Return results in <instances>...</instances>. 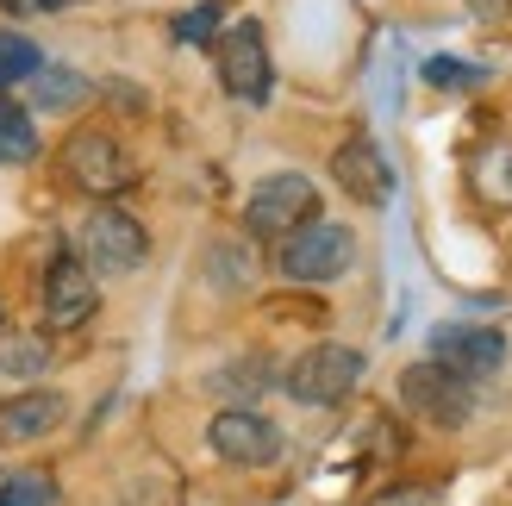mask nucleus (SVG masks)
<instances>
[{"label":"nucleus","mask_w":512,"mask_h":506,"mask_svg":"<svg viewBox=\"0 0 512 506\" xmlns=\"http://www.w3.org/2000/svg\"><path fill=\"white\" fill-rule=\"evenodd\" d=\"M313 219H319V182L300 175V169L263 175L244 200V232L263 238V244H281L288 232H300V225H313Z\"/></svg>","instance_id":"obj_1"},{"label":"nucleus","mask_w":512,"mask_h":506,"mask_svg":"<svg viewBox=\"0 0 512 506\" xmlns=\"http://www.w3.org/2000/svg\"><path fill=\"white\" fill-rule=\"evenodd\" d=\"M75 257H82L94 275H138L150 263V232L138 213L113 207V200H100V207L82 219V238H75Z\"/></svg>","instance_id":"obj_2"},{"label":"nucleus","mask_w":512,"mask_h":506,"mask_svg":"<svg viewBox=\"0 0 512 506\" xmlns=\"http://www.w3.org/2000/svg\"><path fill=\"white\" fill-rule=\"evenodd\" d=\"M350 263H356V232L350 225H331V219H313V225H300V232H288L275 244L281 282H300V288L338 282Z\"/></svg>","instance_id":"obj_3"},{"label":"nucleus","mask_w":512,"mask_h":506,"mask_svg":"<svg viewBox=\"0 0 512 506\" xmlns=\"http://www.w3.org/2000/svg\"><path fill=\"white\" fill-rule=\"evenodd\" d=\"M400 407L413 413L419 425H438V432H463L475 419V382H463L444 363H406L400 369Z\"/></svg>","instance_id":"obj_4"},{"label":"nucleus","mask_w":512,"mask_h":506,"mask_svg":"<svg viewBox=\"0 0 512 506\" xmlns=\"http://www.w3.org/2000/svg\"><path fill=\"white\" fill-rule=\"evenodd\" d=\"M213 69H219V88L244 100V107H263L269 88H275V63H269V38L256 19H238L213 38Z\"/></svg>","instance_id":"obj_5"},{"label":"nucleus","mask_w":512,"mask_h":506,"mask_svg":"<svg viewBox=\"0 0 512 506\" xmlns=\"http://www.w3.org/2000/svg\"><path fill=\"white\" fill-rule=\"evenodd\" d=\"M363 382V350L356 344H313L300 350V357L288 363V375H281V388H288V400H300V407H338V400H350V388Z\"/></svg>","instance_id":"obj_6"},{"label":"nucleus","mask_w":512,"mask_h":506,"mask_svg":"<svg viewBox=\"0 0 512 506\" xmlns=\"http://www.w3.org/2000/svg\"><path fill=\"white\" fill-rule=\"evenodd\" d=\"M63 169H69V182L94 194V200H107L119 188H132V150H125L113 132H100V125H82V132H69L63 144Z\"/></svg>","instance_id":"obj_7"},{"label":"nucleus","mask_w":512,"mask_h":506,"mask_svg":"<svg viewBox=\"0 0 512 506\" xmlns=\"http://www.w3.org/2000/svg\"><path fill=\"white\" fill-rule=\"evenodd\" d=\"M207 450L232 469H269V463H281V425L263 419L256 407H225L207 425Z\"/></svg>","instance_id":"obj_8"},{"label":"nucleus","mask_w":512,"mask_h":506,"mask_svg":"<svg viewBox=\"0 0 512 506\" xmlns=\"http://www.w3.org/2000/svg\"><path fill=\"white\" fill-rule=\"evenodd\" d=\"M331 182H338L356 207H388L394 200V163L369 132H350L338 150H331Z\"/></svg>","instance_id":"obj_9"},{"label":"nucleus","mask_w":512,"mask_h":506,"mask_svg":"<svg viewBox=\"0 0 512 506\" xmlns=\"http://www.w3.org/2000/svg\"><path fill=\"white\" fill-rule=\"evenodd\" d=\"M100 313V282L94 269L63 250V257H50L44 269V325H57V332H75V325H88Z\"/></svg>","instance_id":"obj_10"},{"label":"nucleus","mask_w":512,"mask_h":506,"mask_svg":"<svg viewBox=\"0 0 512 506\" xmlns=\"http://www.w3.org/2000/svg\"><path fill=\"white\" fill-rule=\"evenodd\" d=\"M431 363L456 369L463 382H488L506 369V338L494 325H438L431 332Z\"/></svg>","instance_id":"obj_11"},{"label":"nucleus","mask_w":512,"mask_h":506,"mask_svg":"<svg viewBox=\"0 0 512 506\" xmlns=\"http://www.w3.org/2000/svg\"><path fill=\"white\" fill-rule=\"evenodd\" d=\"M69 419V394L63 388H13L0 400V444H38Z\"/></svg>","instance_id":"obj_12"},{"label":"nucleus","mask_w":512,"mask_h":506,"mask_svg":"<svg viewBox=\"0 0 512 506\" xmlns=\"http://www.w3.org/2000/svg\"><path fill=\"white\" fill-rule=\"evenodd\" d=\"M94 88H88V75H75V69H57V63H38L32 75H25V100H32L38 113H69V107H82Z\"/></svg>","instance_id":"obj_13"},{"label":"nucleus","mask_w":512,"mask_h":506,"mask_svg":"<svg viewBox=\"0 0 512 506\" xmlns=\"http://www.w3.org/2000/svg\"><path fill=\"white\" fill-rule=\"evenodd\" d=\"M275 382V363L263 357V350H250V357H238V363H225V369H213L207 375V388L219 394V400H263V388Z\"/></svg>","instance_id":"obj_14"},{"label":"nucleus","mask_w":512,"mask_h":506,"mask_svg":"<svg viewBox=\"0 0 512 506\" xmlns=\"http://www.w3.org/2000/svg\"><path fill=\"white\" fill-rule=\"evenodd\" d=\"M38 157V125L19 100H0V169H19Z\"/></svg>","instance_id":"obj_15"},{"label":"nucleus","mask_w":512,"mask_h":506,"mask_svg":"<svg viewBox=\"0 0 512 506\" xmlns=\"http://www.w3.org/2000/svg\"><path fill=\"white\" fill-rule=\"evenodd\" d=\"M38 63H44V50L25 32H7V25H0V88H25V75Z\"/></svg>","instance_id":"obj_16"},{"label":"nucleus","mask_w":512,"mask_h":506,"mask_svg":"<svg viewBox=\"0 0 512 506\" xmlns=\"http://www.w3.org/2000/svg\"><path fill=\"white\" fill-rule=\"evenodd\" d=\"M0 369H7L13 382H32V375H44V369H50V344H44L38 332H13V338H7V350H0Z\"/></svg>","instance_id":"obj_17"},{"label":"nucleus","mask_w":512,"mask_h":506,"mask_svg":"<svg viewBox=\"0 0 512 506\" xmlns=\"http://www.w3.org/2000/svg\"><path fill=\"white\" fill-rule=\"evenodd\" d=\"M57 500V482H50V475H13L7 488H0V506H50Z\"/></svg>","instance_id":"obj_18"},{"label":"nucleus","mask_w":512,"mask_h":506,"mask_svg":"<svg viewBox=\"0 0 512 506\" xmlns=\"http://www.w3.org/2000/svg\"><path fill=\"white\" fill-rule=\"evenodd\" d=\"M213 25H219V0H207V7L175 19V44H213Z\"/></svg>","instance_id":"obj_19"},{"label":"nucleus","mask_w":512,"mask_h":506,"mask_svg":"<svg viewBox=\"0 0 512 506\" xmlns=\"http://www.w3.org/2000/svg\"><path fill=\"white\" fill-rule=\"evenodd\" d=\"M425 82H438V88H475L481 82V69H463V63H425Z\"/></svg>","instance_id":"obj_20"},{"label":"nucleus","mask_w":512,"mask_h":506,"mask_svg":"<svg viewBox=\"0 0 512 506\" xmlns=\"http://www.w3.org/2000/svg\"><path fill=\"white\" fill-rule=\"evenodd\" d=\"M369 506H438V494L419 488V482H406V488H381Z\"/></svg>","instance_id":"obj_21"},{"label":"nucleus","mask_w":512,"mask_h":506,"mask_svg":"<svg viewBox=\"0 0 512 506\" xmlns=\"http://www.w3.org/2000/svg\"><path fill=\"white\" fill-rule=\"evenodd\" d=\"M69 0H0V13H13V19H44V13H63Z\"/></svg>","instance_id":"obj_22"},{"label":"nucleus","mask_w":512,"mask_h":506,"mask_svg":"<svg viewBox=\"0 0 512 506\" xmlns=\"http://www.w3.org/2000/svg\"><path fill=\"white\" fill-rule=\"evenodd\" d=\"M469 7H475L481 19H500V13H506V0H469Z\"/></svg>","instance_id":"obj_23"}]
</instances>
